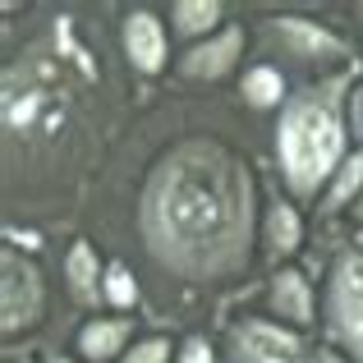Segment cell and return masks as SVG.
<instances>
[{
    "mask_svg": "<svg viewBox=\"0 0 363 363\" xmlns=\"http://www.w3.org/2000/svg\"><path fill=\"white\" fill-rule=\"evenodd\" d=\"M170 359V340L166 336H152V340H138L120 363H166Z\"/></svg>",
    "mask_w": 363,
    "mask_h": 363,
    "instance_id": "obj_17",
    "label": "cell"
},
{
    "mask_svg": "<svg viewBox=\"0 0 363 363\" xmlns=\"http://www.w3.org/2000/svg\"><path fill=\"white\" fill-rule=\"evenodd\" d=\"M318 363H345V359H340V354H331V350H322V354H318Z\"/></svg>",
    "mask_w": 363,
    "mask_h": 363,
    "instance_id": "obj_20",
    "label": "cell"
},
{
    "mask_svg": "<svg viewBox=\"0 0 363 363\" xmlns=\"http://www.w3.org/2000/svg\"><path fill=\"white\" fill-rule=\"evenodd\" d=\"M129 336H133V318H92L79 331V354L88 363H111L124 354Z\"/></svg>",
    "mask_w": 363,
    "mask_h": 363,
    "instance_id": "obj_10",
    "label": "cell"
},
{
    "mask_svg": "<svg viewBox=\"0 0 363 363\" xmlns=\"http://www.w3.org/2000/svg\"><path fill=\"white\" fill-rule=\"evenodd\" d=\"M42 363H74V359H60V354H46Z\"/></svg>",
    "mask_w": 363,
    "mask_h": 363,
    "instance_id": "obj_21",
    "label": "cell"
},
{
    "mask_svg": "<svg viewBox=\"0 0 363 363\" xmlns=\"http://www.w3.org/2000/svg\"><path fill=\"white\" fill-rule=\"evenodd\" d=\"M106 299L116 308H133L138 303V281L129 276V267H106Z\"/></svg>",
    "mask_w": 363,
    "mask_h": 363,
    "instance_id": "obj_16",
    "label": "cell"
},
{
    "mask_svg": "<svg viewBox=\"0 0 363 363\" xmlns=\"http://www.w3.org/2000/svg\"><path fill=\"white\" fill-rule=\"evenodd\" d=\"M350 198H354V203L363 198V147H354V157L340 161V170H336V179H331V194H327V207H322V212H340Z\"/></svg>",
    "mask_w": 363,
    "mask_h": 363,
    "instance_id": "obj_15",
    "label": "cell"
},
{
    "mask_svg": "<svg viewBox=\"0 0 363 363\" xmlns=\"http://www.w3.org/2000/svg\"><path fill=\"white\" fill-rule=\"evenodd\" d=\"M221 23V5L216 0H175L170 5V28L179 37H207Z\"/></svg>",
    "mask_w": 363,
    "mask_h": 363,
    "instance_id": "obj_13",
    "label": "cell"
},
{
    "mask_svg": "<svg viewBox=\"0 0 363 363\" xmlns=\"http://www.w3.org/2000/svg\"><path fill=\"white\" fill-rule=\"evenodd\" d=\"M65 281H69V294L79 303H97V294H106V272L97 267V253L92 244H74L69 257H65Z\"/></svg>",
    "mask_w": 363,
    "mask_h": 363,
    "instance_id": "obj_11",
    "label": "cell"
},
{
    "mask_svg": "<svg viewBox=\"0 0 363 363\" xmlns=\"http://www.w3.org/2000/svg\"><path fill=\"white\" fill-rule=\"evenodd\" d=\"M303 240V225H299V212L290 203H272L267 207V221H262V244L272 257H290Z\"/></svg>",
    "mask_w": 363,
    "mask_h": 363,
    "instance_id": "obj_12",
    "label": "cell"
},
{
    "mask_svg": "<svg viewBox=\"0 0 363 363\" xmlns=\"http://www.w3.org/2000/svg\"><path fill=\"white\" fill-rule=\"evenodd\" d=\"M281 97H285V79L272 69V65H253V69L244 74V101L253 111L281 106Z\"/></svg>",
    "mask_w": 363,
    "mask_h": 363,
    "instance_id": "obj_14",
    "label": "cell"
},
{
    "mask_svg": "<svg viewBox=\"0 0 363 363\" xmlns=\"http://www.w3.org/2000/svg\"><path fill=\"white\" fill-rule=\"evenodd\" d=\"M147 253L179 281H235L253 257V179L235 152L184 138L157 161L138 207Z\"/></svg>",
    "mask_w": 363,
    "mask_h": 363,
    "instance_id": "obj_1",
    "label": "cell"
},
{
    "mask_svg": "<svg viewBox=\"0 0 363 363\" xmlns=\"http://www.w3.org/2000/svg\"><path fill=\"white\" fill-rule=\"evenodd\" d=\"M230 363H308V350L290 327L253 318L230 331Z\"/></svg>",
    "mask_w": 363,
    "mask_h": 363,
    "instance_id": "obj_5",
    "label": "cell"
},
{
    "mask_svg": "<svg viewBox=\"0 0 363 363\" xmlns=\"http://www.w3.org/2000/svg\"><path fill=\"white\" fill-rule=\"evenodd\" d=\"M120 46L124 60L138 74H161L166 69V23L152 9H129L120 23Z\"/></svg>",
    "mask_w": 363,
    "mask_h": 363,
    "instance_id": "obj_7",
    "label": "cell"
},
{
    "mask_svg": "<svg viewBox=\"0 0 363 363\" xmlns=\"http://www.w3.org/2000/svg\"><path fill=\"white\" fill-rule=\"evenodd\" d=\"M175 359H179V363H216V359H212V345H207L203 336H189L184 345H179Z\"/></svg>",
    "mask_w": 363,
    "mask_h": 363,
    "instance_id": "obj_19",
    "label": "cell"
},
{
    "mask_svg": "<svg viewBox=\"0 0 363 363\" xmlns=\"http://www.w3.org/2000/svg\"><path fill=\"white\" fill-rule=\"evenodd\" d=\"M354 221H363V198H359V203H354Z\"/></svg>",
    "mask_w": 363,
    "mask_h": 363,
    "instance_id": "obj_22",
    "label": "cell"
},
{
    "mask_svg": "<svg viewBox=\"0 0 363 363\" xmlns=\"http://www.w3.org/2000/svg\"><path fill=\"white\" fill-rule=\"evenodd\" d=\"M0 276H5V281H0V327H5V336H18V331L42 322L46 285H42L37 262L18 257L14 248L0 253Z\"/></svg>",
    "mask_w": 363,
    "mask_h": 363,
    "instance_id": "obj_3",
    "label": "cell"
},
{
    "mask_svg": "<svg viewBox=\"0 0 363 363\" xmlns=\"http://www.w3.org/2000/svg\"><path fill=\"white\" fill-rule=\"evenodd\" d=\"M331 331L363 363V253H345L331 272Z\"/></svg>",
    "mask_w": 363,
    "mask_h": 363,
    "instance_id": "obj_4",
    "label": "cell"
},
{
    "mask_svg": "<svg viewBox=\"0 0 363 363\" xmlns=\"http://www.w3.org/2000/svg\"><path fill=\"white\" fill-rule=\"evenodd\" d=\"M267 37H272V46H281V51L299 65H322V60H340V55H345V42H340L331 28L294 18V14L272 18V23H267Z\"/></svg>",
    "mask_w": 363,
    "mask_h": 363,
    "instance_id": "obj_6",
    "label": "cell"
},
{
    "mask_svg": "<svg viewBox=\"0 0 363 363\" xmlns=\"http://www.w3.org/2000/svg\"><path fill=\"white\" fill-rule=\"evenodd\" d=\"M267 308H272L281 322H290V327H308L313 322V285H308V276L294 272V267H281V272L272 276V290H267Z\"/></svg>",
    "mask_w": 363,
    "mask_h": 363,
    "instance_id": "obj_9",
    "label": "cell"
},
{
    "mask_svg": "<svg viewBox=\"0 0 363 363\" xmlns=\"http://www.w3.org/2000/svg\"><path fill=\"white\" fill-rule=\"evenodd\" d=\"M345 124L354 133V143H363V83L350 88V97H345Z\"/></svg>",
    "mask_w": 363,
    "mask_h": 363,
    "instance_id": "obj_18",
    "label": "cell"
},
{
    "mask_svg": "<svg viewBox=\"0 0 363 363\" xmlns=\"http://www.w3.org/2000/svg\"><path fill=\"white\" fill-rule=\"evenodd\" d=\"M240 55H244V28L230 23V28H221L216 37L198 42L194 51L179 60V74H184V79H198V83H212V79H225Z\"/></svg>",
    "mask_w": 363,
    "mask_h": 363,
    "instance_id": "obj_8",
    "label": "cell"
},
{
    "mask_svg": "<svg viewBox=\"0 0 363 363\" xmlns=\"http://www.w3.org/2000/svg\"><path fill=\"white\" fill-rule=\"evenodd\" d=\"M340 147H345V129L336 111V88H303L299 97L285 101L276 157H281L285 184L299 198H313L327 179H336Z\"/></svg>",
    "mask_w": 363,
    "mask_h": 363,
    "instance_id": "obj_2",
    "label": "cell"
}]
</instances>
